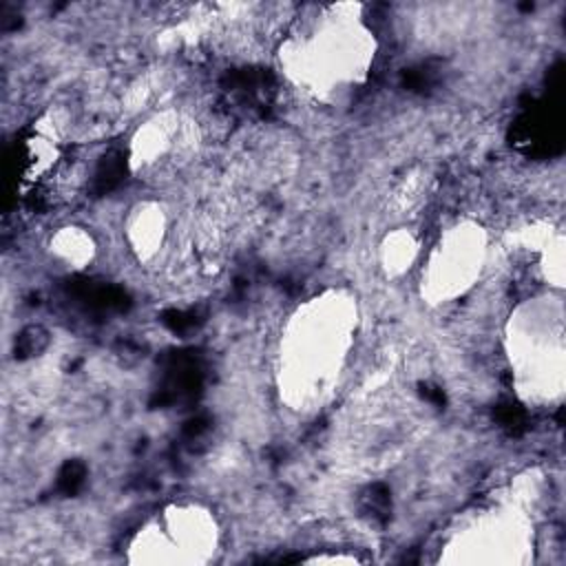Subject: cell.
Here are the masks:
<instances>
[{
	"label": "cell",
	"instance_id": "obj_1",
	"mask_svg": "<svg viewBox=\"0 0 566 566\" xmlns=\"http://www.w3.org/2000/svg\"><path fill=\"white\" fill-rule=\"evenodd\" d=\"M360 7H318V15L285 42V62L310 91L338 93L358 84L374 57V33L367 31Z\"/></svg>",
	"mask_w": 566,
	"mask_h": 566
},
{
	"label": "cell",
	"instance_id": "obj_2",
	"mask_svg": "<svg viewBox=\"0 0 566 566\" xmlns=\"http://www.w3.org/2000/svg\"><path fill=\"white\" fill-rule=\"evenodd\" d=\"M511 363L517 389L526 400L551 402L564 389V321L559 296L533 298L511 316Z\"/></svg>",
	"mask_w": 566,
	"mask_h": 566
},
{
	"label": "cell",
	"instance_id": "obj_3",
	"mask_svg": "<svg viewBox=\"0 0 566 566\" xmlns=\"http://www.w3.org/2000/svg\"><path fill=\"white\" fill-rule=\"evenodd\" d=\"M307 307L310 314L296 321L287 338L290 352L285 363L290 365L292 387L303 398H316L338 374L352 343L354 323L347 316L352 310L349 303L336 301V296L321 301L323 316H318V298Z\"/></svg>",
	"mask_w": 566,
	"mask_h": 566
},
{
	"label": "cell",
	"instance_id": "obj_4",
	"mask_svg": "<svg viewBox=\"0 0 566 566\" xmlns=\"http://www.w3.org/2000/svg\"><path fill=\"white\" fill-rule=\"evenodd\" d=\"M429 261V290L442 303V298H453L464 294L473 279L480 276L482 259H484V239L478 228L475 230H460L453 228L444 245Z\"/></svg>",
	"mask_w": 566,
	"mask_h": 566
}]
</instances>
